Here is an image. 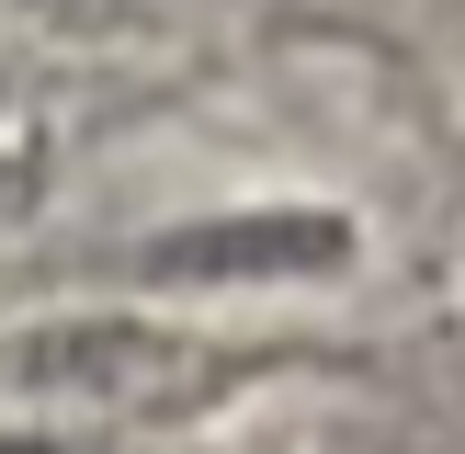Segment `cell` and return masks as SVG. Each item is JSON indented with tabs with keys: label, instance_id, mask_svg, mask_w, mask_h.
Here are the masks:
<instances>
[{
	"label": "cell",
	"instance_id": "1",
	"mask_svg": "<svg viewBox=\"0 0 465 454\" xmlns=\"http://www.w3.org/2000/svg\"><path fill=\"white\" fill-rule=\"evenodd\" d=\"M398 431L420 454H465V340H443V352L398 386Z\"/></svg>",
	"mask_w": 465,
	"mask_h": 454
},
{
	"label": "cell",
	"instance_id": "2",
	"mask_svg": "<svg viewBox=\"0 0 465 454\" xmlns=\"http://www.w3.org/2000/svg\"><path fill=\"white\" fill-rule=\"evenodd\" d=\"M45 12H103V0H45Z\"/></svg>",
	"mask_w": 465,
	"mask_h": 454
}]
</instances>
